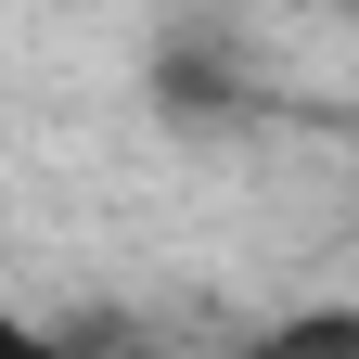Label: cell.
Segmentation results:
<instances>
[{"label":"cell","instance_id":"cell-1","mask_svg":"<svg viewBox=\"0 0 359 359\" xmlns=\"http://www.w3.org/2000/svg\"><path fill=\"white\" fill-rule=\"evenodd\" d=\"M142 90H154V116H167V128H231V116H257V77L218 52V39H154Z\"/></svg>","mask_w":359,"mask_h":359},{"label":"cell","instance_id":"cell-2","mask_svg":"<svg viewBox=\"0 0 359 359\" xmlns=\"http://www.w3.org/2000/svg\"><path fill=\"white\" fill-rule=\"evenodd\" d=\"M13 346H39V321H26L13 295H0V359H13Z\"/></svg>","mask_w":359,"mask_h":359}]
</instances>
